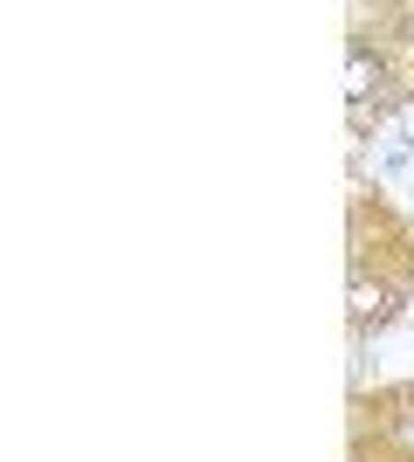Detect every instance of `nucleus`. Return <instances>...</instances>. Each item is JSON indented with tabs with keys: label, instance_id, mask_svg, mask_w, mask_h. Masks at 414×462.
Returning <instances> with one entry per match:
<instances>
[{
	"label": "nucleus",
	"instance_id": "1",
	"mask_svg": "<svg viewBox=\"0 0 414 462\" xmlns=\"http://www.w3.org/2000/svg\"><path fill=\"white\" fill-rule=\"evenodd\" d=\"M359 414H366V435H373V456H359V462H414V386L380 393Z\"/></svg>",
	"mask_w": 414,
	"mask_h": 462
},
{
	"label": "nucleus",
	"instance_id": "2",
	"mask_svg": "<svg viewBox=\"0 0 414 462\" xmlns=\"http://www.w3.org/2000/svg\"><path fill=\"white\" fill-rule=\"evenodd\" d=\"M345 97H353V125L366 132L380 117V104H387V62L366 49V42H353V83H345Z\"/></svg>",
	"mask_w": 414,
	"mask_h": 462
}]
</instances>
